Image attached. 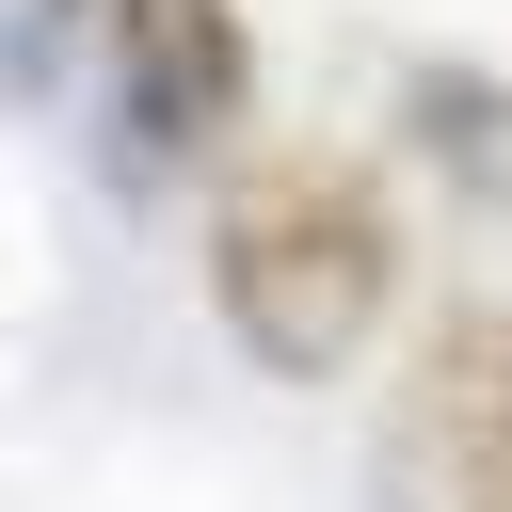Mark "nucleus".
<instances>
[{"label":"nucleus","instance_id":"7ed1b4c3","mask_svg":"<svg viewBox=\"0 0 512 512\" xmlns=\"http://www.w3.org/2000/svg\"><path fill=\"white\" fill-rule=\"evenodd\" d=\"M112 80L160 160H224L256 128V32L240 0H112Z\"/></svg>","mask_w":512,"mask_h":512},{"label":"nucleus","instance_id":"f257e3e1","mask_svg":"<svg viewBox=\"0 0 512 512\" xmlns=\"http://www.w3.org/2000/svg\"><path fill=\"white\" fill-rule=\"evenodd\" d=\"M208 304L272 384H320L384 336L400 304V208L368 192V160L336 144H240L224 208H208Z\"/></svg>","mask_w":512,"mask_h":512},{"label":"nucleus","instance_id":"f03ea898","mask_svg":"<svg viewBox=\"0 0 512 512\" xmlns=\"http://www.w3.org/2000/svg\"><path fill=\"white\" fill-rule=\"evenodd\" d=\"M384 512H512V304H448L384 400Z\"/></svg>","mask_w":512,"mask_h":512}]
</instances>
